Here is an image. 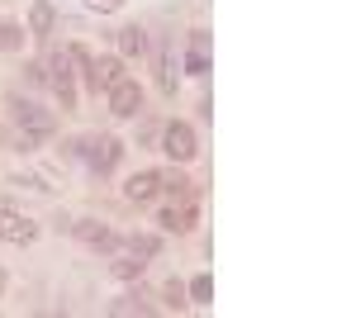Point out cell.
<instances>
[{
    "label": "cell",
    "instance_id": "cell-1",
    "mask_svg": "<svg viewBox=\"0 0 356 318\" xmlns=\"http://www.w3.org/2000/svg\"><path fill=\"white\" fill-rule=\"evenodd\" d=\"M110 109L119 114V119L138 114V109H143V86H138V81H129V77H119L110 86Z\"/></svg>",
    "mask_w": 356,
    "mask_h": 318
},
{
    "label": "cell",
    "instance_id": "cell-2",
    "mask_svg": "<svg viewBox=\"0 0 356 318\" xmlns=\"http://www.w3.org/2000/svg\"><path fill=\"white\" fill-rule=\"evenodd\" d=\"M162 148L176 161H191L195 157V133H191V124H171V129L162 133Z\"/></svg>",
    "mask_w": 356,
    "mask_h": 318
},
{
    "label": "cell",
    "instance_id": "cell-3",
    "mask_svg": "<svg viewBox=\"0 0 356 318\" xmlns=\"http://www.w3.org/2000/svg\"><path fill=\"white\" fill-rule=\"evenodd\" d=\"M33 233H38V228L29 223L24 214L0 209V238H5V242H19V247H24V242H33Z\"/></svg>",
    "mask_w": 356,
    "mask_h": 318
},
{
    "label": "cell",
    "instance_id": "cell-4",
    "mask_svg": "<svg viewBox=\"0 0 356 318\" xmlns=\"http://www.w3.org/2000/svg\"><path fill=\"white\" fill-rule=\"evenodd\" d=\"M15 124L43 138V133H53V114H48V109H38V105H24V100H15Z\"/></svg>",
    "mask_w": 356,
    "mask_h": 318
},
{
    "label": "cell",
    "instance_id": "cell-5",
    "mask_svg": "<svg viewBox=\"0 0 356 318\" xmlns=\"http://www.w3.org/2000/svg\"><path fill=\"white\" fill-rule=\"evenodd\" d=\"M86 157H90V166H95V171H110L114 161L124 157V148H119L114 138H95V143H86Z\"/></svg>",
    "mask_w": 356,
    "mask_h": 318
},
{
    "label": "cell",
    "instance_id": "cell-6",
    "mask_svg": "<svg viewBox=\"0 0 356 318\" xmlns=\"http://www.w3.org/2000/svg\"><path fill=\"white\" fill-rule=\"evenodd\" d=\"M119 77H124V72H119V62H114V57H100V62H90V67H86V81H90L95 90H110Z\"/></svg>",
    "mask_w": 356,
    "mask_h": 318
},
{
    "label": "cell",
    "instance_id": "cell-7",
    "mask_svg": "<svg viewBox=\"0 0 356 318\" xmlns=\"http://www.w3.org/2000/svg\"><path fill=\"white\" fill-rule=\"evenodd\" d=\"M157 223H162L166 233H191V228H195V209L186 205V200H181V205L162 209V218H157Z\"/></svg>",
    "mask_w": 356,
    "mask_h": 318
},
{
    "label": "cell",
    "instance_id": "cell-8",
    "mask_svg": "<svg viewBox=\"0 0 356 318\" xmlns=\"http://www.w3.org/2000/svg\"><path fill=\"white\" fill-rule=\"evenodd\" d=\"M157 190H162V176H157V171H138L134 181H129V186H124V195H129V200H138V205H143V200H152V195H157Z\"/></svg>",
    "mask_w": 356,
    "mask_h": 318
},
{
    "label": "cell",
    "instance_id": "cell-9",
    "mask_svg": "<svg viewBox=\"0 0 356 318\" xmlns=\"http://www.w3.org/2000/svg\"><path fill=\"white\" fill-rule=\"evenodd\" d=\"M29 33H33V38H48V33H53V5H48V0H33V10H29Z\"/></svg>",
    "mask_w": 356,
    "mask_h": 318
},
{
    "label": "cell",
    "instance_id": "cell-10",
    "mask_svg": "<svg viewBox=\"0 0 356 318\" xmlns=\"http://www.w3.org/2000/svg\"><path fill=\"white\" fill-rule=\"evenodd\" d=\"M76 238H81L86 247H110L114 233L105 228V223H95V218H81V223H76Z\"/></svg>",
    "mask_w": 356,
    "mask_h": 318
},
{
    "label": "cell",
    "instance_id": "cell-11",
    "mask_svg": "<svg viewBox=\"0 0 356 318\" xmlns=\"http://www.w3.org/2000/svg\"><path fill=\"white\" fill-rule=\"evenodd\" d=\"M143 48H147V33L143 29H124L119 33V53L124 57H143Z\"/></svg>",
    "mask_w": 356,
    "mask_h": 318
},
{
    "label": "cell",
    "instance_id": "cell-12",
    "mask_svg": "<svg viewBox=\"0 0 356 318\" xmlns=\"http://www.w3.org/2000/svg\"><path fill=\"white\" fill-rule=\"evenodd\" d=\"M24 48V29L19 24H0V53H19Z\"/></svg>",
    "mask_w": 356,
    "mask_h": 318
},
{
    "label": "cell",
    "instance_id": "cell-13",
    "mask_svg": "<svg viewBox=\"0 0 356 318\" xmlns=\"http://www.w3.org/2000/svg\"><path fill=\"white\" fill-rule=\"evenodd\" d=\"M143 266H147V262H143L138 252H134V257H119V262H114V276H119V280H134V276H143Z\"/></svg>",
    "mask_w": 356,
    "mask_h": 318
},
{
    "label": "cell",
    "instance_id": "cell-14",
    "mask_svg": "<svg viewBox=\"0 0 356 318\" xmlns=\"http://www.w3.org/2000/svg\"><path fill=\"white\" fill-rule=\"evenodd\" d=\"M191 299L195 304H209V299H214V276H195L191 280Z\"/></svg>",
    "mask_w": 356,
    "mask_h": 318
},
{
    "label": "cell",
    "instance_id": "cell-15",
    "mask_svg": "<svg viewBox=\"0 0 356 318\" xmlns=\"http://www.w3.org/2000/svg\"><path fill=\"white\" fill-rule=\"evenodd\" d=\"M162 186L171 190L176 200H191V181H186V176H176V171H171V176H162Z\"/></svg>",
    "mask_w": 356,
    "mask_h": 318
},
{
    "label": "cell",
    "instance_id": "cell-16",
    "mask_svg": "<svg viewBox=\"0 0 356 318\" xmlns=\"http://www.w3.org/2000/svg\"><path fill=\"white\" fill-rule=\"evenodd\" d=\"M166 304H171V309H181V304H186V290H181V285H176V280H171V285H166Z\"/></svg>",
    "mask_w": 356,
    "mask_h": 318
},
{
    "label": "cell",
    "instance_id": "cell-17",
    "mask_svg": "<svg viewBox=\"0 0 356 318\" xmlns=\"http://www.w3.org/2000/svg\"><path fill=\"white\" fill-rule=\"evenodd\" d=\"M134 252L138 257H152L157 252V238H134Z\"/></svg>",
    "mask_w": 356,
    "mask_h": 318
},
{
    "label": "cell",
    "instance_id": "cell-18",
    "mask_svg": "<svg viewBox=\"0 0 356 318\" xmlns=\"http://www.w3.org/2000/svg\"><path fill=\"white\" fill-rule=\"evenodd\" d=\"M86 5H90V10H100V15H114L124 0H86Z\"/></svg>",
    "mask_w": 356,
    "mask_h": 318
},
{
    "label": "cell",
    "instance_id": "cell-19",
    "mask_svg": "<svg viewBox=\"0 0 356 318\" xmlns=\"http://www.w3.org/2000/svg\"><path fill=\"white\" fill-rule=\"evenodd\" d=\"M114 314H147V304H134V299H124V304H114Z\"/></svg>",
    "mask_w": 356,
    "mask_h": 318
},
{
    "label": "cell",
    "instance_id": "cell-20",
    "mask_svg": "<svg viewBox=\"0 0 356 318\" xmlns=\"http://www.w3.org/2000/svg\"><path fill=\"white\" fill-rule=\"evenodd\" d=\"M0 294H5V271H0Z\"/></svg>",
    "mask_w": 356,
    "mask_h": 318
}]
</instances>
